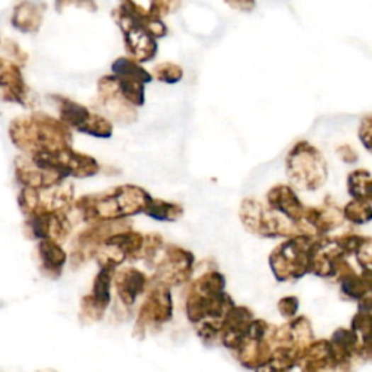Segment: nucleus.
Segmentation results:
<instances>
[{
	"label": "nucleus",
	"mask_w": 372,
	"mask_h": 372,
	"mask_svg": "<svg viewBox=\"0 0 372 372\" xmlns=\"http://www.w3.org/2000/svg\"><path fill=\"white\" fill-rule=\"evenodd\" d=\"M70 221L64 211L41 213L26 218L25 228L28 236L35 240H52L60 243L70 232Z\"/></svg>",
	"instance_id": "423d86ee"
},
{
	"label": "nucleus",
	"mask_w": 372,
	"mask_h": 372,
	"mask_svg": "<svg viewBox=\"0 0 372 372\" xmlns=\"http://www.w3.org/2000/svg\"><path fill=\"white\" fill-rule=\"evenodd\" d=\"M76 5L79 8H86L89 11H96L95 0H55V8L59 12H62L64 8Z\"/></svg>",
	"instance_id": "a878e982"
},
{
	"label": "nucleus",
	"mask_w": 372,
	"mask_h": 372,
	"mask_svg": "<svg viewBox=\"0 0 372 372\" xmlns=\"http://www.w3.org/2000/svg\"><path fill=\"white\" fill-rule=\"evenodd\" d=\"M329 345L333 352L336 363L340 365V363H346L352 358V355L361 346V343L352 330L339 329L337 332H334L332 340L329 342Z\"/></svg>",
	"instance_id": "2eb2a0df"
},
{
	"label": "nucleus",
	"mask_w": 372,
	"mask_h": 372,
	"mask_svg": "<svg viewBox=\"0 0 372 372\" xmlns=\"http://www.w3.org/2000/svg\"><path fill=\"white\" fill-rule=\"evenodd\" d=\"M225 281L218 272H211L198 279L191 290L186 303V312L191 322H215L221 325L225 312L235 303L224 293Z\"/></svg>",
	"instance_id": "f03ea898"
},
{
	"label": "nucleus",
	"mask_w": 372,
	"mask_h": 372,
	"mask_svg": "<svg viewBox=\"0 0 372 372\" xmlns=\"http://www.w3.org/2000/svg\"><path fill=\"white\" fill-rule=\"evenodd\" d=\"M43 9L31 0H22L12 12L11 23L15 30L23 34H34L43 23Z\"/></svg>",
	"instance_id": "ddd939ff"
},
{
	"label": "nucleus",
	"mask_w": 372,
	"mask_h": 372,
	"mask_svg": "<svg viewBox=\"0 0 372 372\" xmlns=\"http://www.w3.org/2000/svg\"><path fill=\"white\" fill-rule=\"evenodd\" d=\"M121 6L149 21H160L162 12L166 13L170 8L162 0H121Z\"/></svg>",
	"instance_id": "dca6fc26"
},
{
	"label": "nucleus",
	"mask_w": 372,
	"mask_h": 372,
	"mask_svg": "<svg viewBox=\"0 0 372 372\" xmlns=\"http://www.w3.org/2000/svg\"><path fill=\"white\" fill-rule=\"evenodd\" d=\"M287 171L295 186L305 191H316L327 178V164L317 149L301 141L288 153Z\"/></svg>",
	"instance_id": "7ed1b4c3"
},
{
	"label": "nucleus",
	"mask_w": 372,
	"mask_h": 372,
	"mask_svg": "<svg viewBox=\"0 0 372 372\" xmlns=\"http://www.w3.org/2000/svg\"><path fill=\"white\" fill-rule=\"evenodd\" d=\"M193 257L189 252L179 247H167L166 257L159 269L160 281L164 285H179L185 282L192 272Z\"/></svg>",
	"instance_id": "6e6552de"
},
{
	"label": "nucleus",
	"mask_w": 372,
	"mask_h": 372,
	"mask_svg": "<svg viewBox=\"0 0 372 372\" xmlns=\"http://www.w3.org/2000/svg\"><path fill=\"white\" fill-rule=\"evenodd\" d=\"M342 281V291L345 295L354 300H362L366 295H369L371 291V279L369 276H358L355 272L351 269L346 272V275H343L340 278Z\"/></svg>",
	"instance_id": "f3484780"
},
{
	"label": "nucleus",
	"mask_w": 372,
	"mask_h": 372,
	"mask_svg": "<svg viewBox=\"0 0 372 372\" xmlns=\"http://www.w3.org/2000/svg\"><path fill=\"white\" fill-rule=\"evenodd\" d=\"M355 253L358 254V261L362 265V268L365 269V272L369 274L371 272V261H372V257H371V239L365 237Z\"/></svg>",
	"instance_id": "b1692460"
},
{
	"label": "nucleus",
	"mask_w": 372,
	"mask_h": 372,
	"mask_svg": "<svg viewBox=\"0 0 372 372\" xmlns=\"http://www.w3.org/2000/svg\"><path fill=\"white\" fill-rule=\"evenodd\" d=\"M371 311L361 310L352 320V332L356 334L361 348L369 351V340H371Z\"/></svg>",
	"instance_id": "412c9836"
},
{
	"label": "nucleus",
	"mask_w": 372,
	"mask_h": 372,
	"mask_svg": "<svg viewBox=\"0 0 372 372\" xmlns=\"http://www.w3.org/2000/svg\"><path fill=\"white\" fill-rule=\"evenodd\" d=\"M37 252L43 272L52 279L59 278L67 262V253L62 244L52 240H40Z\"/></svg>",
	"instance_id": "f8f14e48"
},
{
	"label": "nucleus",
	"mask_w": 372,
	"mask_h": 372,
	"mask_svg": "<svg viewBox=\"0 0 372 372\" xmlns=\"http://www.w3.org/2000/svg\"><path fill=\"white\" fill-rule=\"evenodd\" d=\"M345 215L349 221L355 224H363L368 222L372 217L371 203H362V201H352L345 208Z\"/></svg>",
	"instance_id": "4be33fe9"
},
{
	"label": "nucleus",
	"mask_w": 372,
	"mask_h": 372,
	"mask_svg": "<svg viewBox=\"0 0 372 372\" xmlns=\"http://www.w3.org/2000/svg\"><path fill=\"white\" fill-rule=\"evenodd\" d=\"M254 371L256 372H282V369L272 359L261 363L259 366H256Z\"/></svg>",
	"instance_id": "c85d7f7f"
},
{
	"label": "nucleus",
	"mask_w": 372,
	"mask_h": 372,
	"mask_svg": "<svg viewBox=\"0 0 372 372\" xmlns=\"http://www.w3.org/2000/svg\"><path fill=\"white\" fill-rule=\"evenodd\" d=\"M182 69L178 67L176 64L171 63H163L154 67V76L166 83H176L182 79Z\"/></svg>",
	"instance_id": "5701e85b"
},
{
	"label": "nucleus",
	"mask_w": 372,
	"mask_h": 372,
	"mask_svg": "<svg viewBox=\"0 0 372 372\" xmlns=\"http://www.w3.org/2000/svg\"><path fill=\"white\" fill-rule=\"evenodd\" d=\"M146 282L147 279L145 274L134 268H128V269L118 272L115 285H117V291L123 303L125 305H133L137 297L145 291Z\"/></svg>",
	"instance_id": "4468645a"
},
{
	"label": "nucleus",
	"mask_w": 372,
	"mask_h": 372,
	"mask_svg": "<svg viewBox=\"0 0 372 372\" xmlns=\"http://www.w3.org/2000/svg\"><path fill=\"white\" fill-rule=\"evenodd\" d=\"M298 300L295 297H285L278 303V310L282 312L283 317H294L298 311Z\"/></svg>",
	"instance_id": "393cba45"
},
{
	"label": "nucleus",
	"mask_w": 372,
	"mask_h": 372,
	"mask_svg": "<svg viewBox=\"0 0 372 372\" xmlns=\"http://www.w3.org/2000/svg\"><path fill=\"white\" fill-rule=\"evenodd\" d=\"M348 189L354 201L371 203V175L368 170H355L348 178Z\"/></svg>",
	"instance_id": "a211bd4d"
},
{
	"label": "nucleus",
	"mask_w": 372,
	"mask_h": 372,
	"mask_svg": "<svg viewBox=\"0 0 372 372\" xmlns=\"http://www.w3.org/2000/svg\"><path fill=\"white\" fill-rule=\"evenodd\" d=\"M359 138L361 141L363 142V146L369 150V138H371V118L366 117L362 124H361V128H359Z\"/></svg>",
	"instance_id": "bb28decb"
},
{
	"label": "nucleus",
	"mask_w": 372,
	"mask_h": 372,
	"mask_svg": "<svg viewBox=\"0 0 372 372\" xmlns=\"http://www.w3.org/2000/svg\"><path fill=\"white\" fill-rule=\"evenodd\" d=\"M9 137L13 145L26 154L35 152H57L67 149L72 145L69 127L45 113H34L31 117L12 121Z\"/></svg>",
	"instance_id": "f257e3e1"
},
{
	"label": "nucleus",
	"mask_w": 372,
	"mask_h": 372,
	"mask_svg": "<svg viewBox=\"0 0 372 372\" xmlns=\"http://www.w3.org/2000/svg\"><path fill=\"white\" fill-rule=\"evenodd\" d=\"M268 201H269V207L274 211L282 214L291 222L298 224L303 221L305 208L303 207L298 196L291 188L285 185H278L272 188L268 195Z\"/></svg>",
	"instance_id": "9d476101"
},
{
	"label": "nucleus",
	"mask_w": 372,
	"mask_h": 372,
	"mask_svg": "<svg viewBox=\"0 0 372 372\" xmlns=\"http://www.w3.org/2000/svg\"><path fill=\"white\" fill-rule=\"evenodd\" d=\"M113 275H115V268L102 266L96 275L92 294L83 300L84 311H88L92 317L96 314V319H99L102 312L106 310L111 301V283Z\"/></svg>",
	"instance_id": "1a4fd4ad"
},
{
	"label": "nucleus",
	"mask_w": 372,
	"mask_h": 372,
	"mask_svg": "<svg viewBox=\"0 0 372 372\" xmlns=\"http://www.w3.org/2000/svg\"><path fill=\"white\" fill-rule=\"evenodd\" d=\"M171 317V298L166 287L156 288L140 312V320L146 325H162Z\"/></svg>",
	"instance_id": "9b49d317"
},
{
	"label": "nucleus",
	"mask_w": 372,
	"mask_h": 372,
	"mask_svg": "<svg viewBox=\"0 0 372 372\" xmlns=\"http://www.w3.org/2000/svg\"><path fill=\"white\" fill-rule=\"evenodd\" d=\"M314 240L307 236H295L285 242L271 254V268L279 281L297 279L310 272Z\"/></svg>",
	"instance_id": "20e7f679"
},
{
	"label": "nucleus",
	"mask_w": 372,
	"mask_h": 372,
	"mask_svg": "<svg viewBox=\"0 0 372 372\" xmlns=\"http://www.w3.org/2000/svg\"><path fill=\"white\" fill-rule=\"evenodd\" d=\"M225 2L239 11H252L254 8V0H225Z\"/></svg>",
	"instance_id": "cd10ccee"
},
{
	"label": "nucleus",
	"mask_w": 372,
	"mask_h": 372,
	"mask_svg": "<svg viewBox=\"0 0 372 372\" xmlns=\"http://www.w3.org/2000/svg\"><path fill=\"white\" fill-rule=\"evenodd\" d=\"M146 214L160 221H175L179 217H182L184 210L178 204L159 201V199H152L150 205L146 210Z\"/></svg>",
	"instance_id": "aec40b11"
},
{
	"label": "nucleus",
	"mask_w": 372,
	"mask_h": 372,
	"mask_svg": "<svg viewBox=\"0 0 372 372\" xmlns=\"http://www.w3.org/2000/svg\"><path fill=\"white\" fill-rule=\"evenodd\" d=\"M60 111V121L70 128L95 137H111L112 125L98 113L79 105L67 98H57Z\"/></svg>",
	"instance_id": "39448f33"
},
{
	"label": "nucleus",
	"mask_w": 372,
	"mask_h": 372,
	"mask_svg": "<svg viewBox=\"0 0 372 372\" xmlns=\"http://www.w3.org/2000/svg\"><path fill=\"white\" fill-rule=\"evenodd\" d=\"M0 101L22 106L28 102V86L19 64L5 60L4 57H0Z\"/></svg>",
	"instance_id": "0eeeda50"
},
{
	"label": "nucleus",
	"mask_w": 372,
	"mask_h": 372,
	"mask_svg": "<svg viewBox=\"0 0 372 372\" xmlns=\"http://www.w3.org/2000/svg\"><path fill=\"white\" fill-rule=\"evenodd\" d=\"M112 70H113V73H115V76L131 79V80L140 81L142 84L152 80V74L149 72H146L135 62L125 59V57H121V59H118L115 63H113Z\"/></svg>",
	"instance_id": "6ab92c4d"
}]
</instances>
